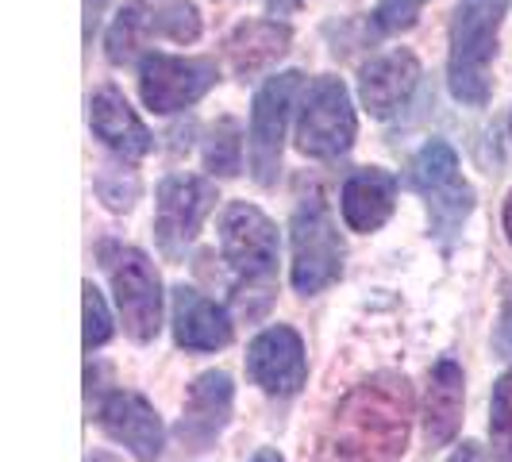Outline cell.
Returning <instances> with one entry per match:
<instances>
[{
  "label": "cell",
  "instance_id": "29",
  "mask_svg": "<svg viewBox=\"0 0 512 462\" xmlns=\"http://www.w3.org/2000/svg\"><path fill=\"white\" fill-rule=\"evenodd\" d=\"M289 8H297V0H270V12H274V16H285Z\"/></svg>",
  "mask_w": 512,
  "mask_h": 462
},
{
  "label": "cell",
  "instance_id": "6",
  "mask_svg": "<svg viewBox=\"0 0 512 462\" xmlns=\"http://www.w3.org/2000/svg\"><path fill=\"white\" fill-rule=\"evenodd\" d=\"M355 104L339 77H312L297 112V151L305 158H339L355 143Z\"/></svg>",
  "mask_w": 512,
  "mask_h": 462
},
{
  "label": "cell",
  "instance_id": "12",
  "mask_svg": "<svg viewBox=\"0 0 512 462\" xmlns=\"http://www.w3.org/2000/svg\"><path fill=\"white\" fill-rule=\"evenodd\" d=\"M247 374L251 382L270 397H293L301 393L308 378L305 343L289 324H274L258 332L247 347Z\"/></svg>",
  "mask_w": 512,
  "mask_h": 462
},
{
  "label": "cell",
  "instance_id": "10",
  "mask_svg": "<svg viewBox=\"0 0 512 462\" xmlns=\"http://www.w3.org/2000/svg\"><path fill=\"white\" fill-rule=\"evenodd\" d=\"M297 89H301V74L282 70V74H270L262 81L255 104H251V151H247V158H251V178L262 189H270L282 174V143Z\"/></svg>",
  "mask_w": 512,
  "mask_h": 462
},
{
  "label": "cell",
  "instance_id": "24",
  "mask_svg": "<svg viewBox=\"0 0 512 462\" xmlns=\"http://www.w3.org/2000/svg\"><path fill=\"white\" fill-rule=\"evenodd\" d=\"M112 339V316L104 305L101 289L93 282H85V351L93 355L97 347H104Z\"/></svg>",
  "mask_w": 512,
  "mask_h": 462
},
{
  "label": "cell",
  "instance_id": "19",
  "mask_svg": "<svg viewBox=\"0 0 512 462\" xmlns=\"http://www.w3.org/2000/svg\"><path fill=\"white\" fill-rule=\"evenodd\" d=\"M343 220L351 231H378L393 216V201H397V178L382 170V166H362L351 178L343 181Z\"/></svg>",
  "mask_w": 512,
  "mask_h": 462
},
{
  "label": "cell",
  "instance_id": "3",
  "mask_svg": "<svg viewBox=\"0 0 512 462\" xmlns=\"http://www.w3.org/2000/svg\"><path fill=\"white\" fill-rule=\"evenodd\" d=\"M409 189H416L424 197L428 228L443 243V251H451L462 224L474 212V189H470V181L462 178L455 147L443 143V139L424 143L409 162Z\"/></svg>",
  "mask_w": 512,
  "mask_h": 462
},
{
  "label": "cell",
  "instance_id": "31",
  "mask_svg": "<svg viewBox=\"0 0 512 462\" xmlns=\"http://www.w3.org/2000/svg\"><path fill=\"white\" fill-rule=\"evenodd\" d=\"M501 220H505V239L512 243V193L505 197V216H501Z\"/></svg>",
  "mask_w": 512,
  "mask_h": 462
},
{
  "label": "cell",
  "instance_id": "23",
  "mask_svg": "<svg viewBox=\"0 0 512 462\" xmlns=\"http://www.w3.org/2000/svg\"><path fill=\"white\" fill-rule=\"evenodd\" d=\"M97 197L112 212H131L135 201H139V178L128 166H104L97 174Z\"/></svg>",
  "mask_w": 512,
  "mask_h": 462
},
{
  "label": "cell",
  "instance_id": "17",
  "mask_svg": "<svg viewBox=\"0 0 512 462\" xmlns=\"http://www.w3.org/2000/svg\"><path fill=\"white\" fill-rule=\"evenodd\" d=\"M89 128L104 147L120 158H143L154 151V135L147 124L135 116V108L124 101L120 89H97L89 97Z\"/></svg>",
  "mask_w": 512,
  "mask_h": 462
},
{
  "label": "cell",
  "instance_id": "5",
  "mask_svg": "<svg viewBox=\"0 0 512 462\" xmlns=\"http://www.w3.org/2000/svg\"><path fill=\"white\" fill-rule=\"evenodd\" d=\"M97 262L112 282L116 305L124 316V332L135 343H151L162 328V278L154 270V262L131 243L104 239L97 247Z\"/></svg>",
  "mask_w": 512,
  "mask_h": 462
},
{
  "label": "cell",
  "instance_id": "13",
  "mask_svg": "<svg viewBox=\"0 0 512 462\" xmlns=\"http://www.w3.org/2000/svg\"><path fill=\"white\" fill-rule=\"evenodd\" d=\"M97 424L104 428V436L120 447H128L139 462H158L162 459V420L147 397L131 393V389H116L108 393L97 409Z\"/></svg>",
  "mask_w": 512,
  "mask_h": 462
},
{
  "label": "cell",
  "instance_id": "28",
  "mask_svg": "<svg viewBox=\"0 0 512 462\" xmlns=\"http://www.w3.org/2000/svg\"><path fill=\"white\" fill-rule=\"evenodd\" d=\"M447 462H486V451H482L474 439H466V443H459V447L451 451V459Z\"/></svg>",
  "mask_w": 512,
  "mask_h": 462
},
{
  "label": "cell",
  "instance_id": "9",
  "mask_svg": "<svg viewBox=\"0 0 512 462\" xmlns=\"http://www.w3.org/2000/svg\"><path fill=\"white\" fill-rule=\"evenodd\" d=\"M216 185L197 174H170L154 197V239L166 258H181L216 208Z\"/></svg>",
  "mask_w": 512,
  "mask_h": 462
},
{
  "label": "cell",
  "instance_id": "2",
  "mask_svg": "<svg viewBox=\"0 0 512 462\" xmlns=\"http://www.w3.org/2000/svg\"><path fill=\"white\" fill-rule=\"evenodd\" d=\"M509 0H459L447 39V85L455 101L482 108L489 101V66L497 58V31Z\"/></svg>",
  "mask_w": 512,
  "mask_h": 462
},
{
  "label": "cell",
  "instance_id": "26",
  "mask_svg": "<svg viewBox=\"0 0 512 462\" xmlns=\"http://www.w3.org/2000/svg\"><path fill=\"white\" fill-rule=\"evenodd\" d=\"M493 351H497V359L512 362V301H505L501 316H497V328H493Z\"/></svg>",
  "mask_w": 512,
  "mask_h": 462
},
{
  "label": "cell",
  "instance_id": "7",
  "mask_svg": "<svg viewBox=\"0 0 512 462\" xmlns=\"http://www.w3.org/2000/svg\"><path fill=\"white\" fill-rule=\"evenodd\" d=\"M154 35L162 39H174V43H193L201 35V12L185 0H131L116 12V20L108 27V39H104V51L112 66H128L135 54L151 43Z\"/></svg>",
  "mask_w": 512,
  "mask_h": 462
},
{
  "label": "cell",
  "instance_id": "30",
  "mask_svg": "<svg viewBox=\"0 0 512 462\" xmlns=\"http://www.w3.org/2000/svg\"><path fill=\"white\" fill-rule=\"evenodd\" d=\"M251 462H285L278 451H270V447H262V451H255V459Z\"/></svg>",
  "mask_w": 512,
  "mask_h": 462
},
{
  "label": "cell",
  "instance_id": "32",
  "mask_svg": "<svg viewBox=\"0 0 512 462\" xmlns=\"http://www.w3.org/2000/svg\"><path fill=\"white\" fill-rule=\"evenodd\" d=\"M89 462H112V459H108V455H93Z\"/></svg>",
  "mask_w": 512,
  "mask_h": 462
},
{
  "label": "cell",
  "instance_id": "15",
  "mask_svg": "<svg viewBox=\"0 0 512 462\" xmlns=\"http://www.w3.org/2000/svg\"><path fill=\"white\" fill-rule=\"evenodd\" d=\"M420 85V62L409 51H389L378 54L362 66L359 74V101L374 120H389L397 116L405 104L412 101Z\"/></svg>",
  "mask_w": 512,
  "mask_h": 462
},
{
  "label": "cell",
  "instance_id": "4",
  "mask_svg": "<svg viewBox=\"0 0 512 462\" xmlns=\"http://www.w3.org/2000/svg\"><path fill=\"white\" fill-rule=\"evenodd\" d=\"M289 243H293L289 282L301 297L324 293L328 285L339 282L347 247H343V235H339L332 208L320 193H308L297 201L293 220H289Z\"/></svg>",
  "mask_w": 512,
  "mask_h": 462
},
{
  "label": "cell",
  "instance_id": "14",
  "mask_svg": "<svg viewBox=\"0 0 512 462\" xmlns=\"http://www.w3.org/2000/svg\"><path fill=\"white\" fill-rule=\"evenodd\" d=\"M231 401H235V385H231V378L224 370H205L201 378H193L178 428H174L181 447L185 451H205V447H212L220 439V432L228 428Z\"/></svg>",
  "mask_w": 512,
  "mask_h": 462
},
{
  "label": "cell",
  "instance_id": "11",
  "mask_svg": "<svg viewBox=\"0 0 512 462\" xmlns=\"http://www.w3.org/2000/svg\"><path fill=\"white\" fill-rule=\"evenodd\" d=\"M216 81H220V66L212 58L147 54L139 62V97L158 116H170V112L197 104Z\"/></svg>",
  "mask_w": 512,
  "mask_h": 462
},
{
  "label": "cell",
  "instance_id": "16",
  "mask_svg": "<svg viewBox=\"0 0 512 462\" xmlns=\"http://www.w3.org/2000/svg\"><path fill=\"white\" fill-rule=\"evenodd\" d=\"M170 324H174V343L181 351H220L231 343L228 312L197 293L193 285H178L170 293Z\"/></svg>",
  "mask_w": 512,
  "mask_h": 462
},
{
  "label": "cell",
  "instance_id": "18",
  "mask_svg": "<svg viewBox=\"0 0 512 462\" xmlns=\"http://www.w3.org/2000/svg\"><path fill=\"white\" fill-rule=\"evenodd\" d=\"M462 401H466V374L455 359H439L428 370V393H424V443L447 447L462 424Z\"/></svg>",
  "mask_w": 512,
  "mask_h": 462
},
{
  "label": "cell",
  "instance_id": "20",
  "mask_svg": "<svg viewBox=\"0 0 512 462\" xmlns=\"http://www.w3.org/2000/svg\"><path fill=\"white\" fill-rule=\"evenodd\" d=\"M289 43H293V31L278 20H247L224 39V54L239 77H255L270 70L289 51Z\"/></svg>",
  "mask_w": 512,
  "mask_h": 462
},
{
  "label": "cell",
  "instance_id": "27",
  "mask_svg": "<svg viewBox=\"0 0 512 462\" xmlns=\"http://www.w3.org/2000/svg\"><path fill=\"white\" fill-rule=\"evenodd\" d=\"M108 0H85V43H93V31L101 24V12Z\"/></svg>",
  "mask_w": 512,
  "mask_h": 462
},
{
  "label": "cell",
  "instance_id": "21",
  "mask_svg": "<svg viewBox=\"0 0 512 462\" xmlns=\"http://www.w3.org/2000/svg\"><path fill=\"white\" fill-rule=\"evenodd\" d=\"M243 166V139H239V124L235 120H216L205 139V170L216 178H235Z\"/></svg>",
  "mask_w": 512,
  "mask_h": 462
},
{
  "label": "cell",
  "instance_id": "25",
  "mask_svg": "<svg viewBox=\"0 0 512 462\" xmlns=\"http://www.w3.org/2000/svg\"><path fill=\"white\" fill-rule=\"evenodd\" d=\"M424 4H428V0H378V8H374V24H378V31H385V35L409 31V27L420 20Z\"/></svg>",
  "mask_w": 512,
  "mask_h": 462
},
{
  "label": "cell",
  "instance_id": "8",
  "mask_svg": "<svg viewBox=\"0 0 512 462\" xmlns=\"http://www.w3.org/2000/svg\"><path fill=\"white\" fill-rule=\"evenodd\" d=\"M278 228L262 208L231 201L220 216V255L243 285H266L278 270Z\"/></svg>",
  "mask_w": 512,
  "mask_h": 462
},
{
  "label": "cell",
  "instance_id": "1",
  "mask_svg": "<svg viewBox=\"0 0 512 462\" xmlns=\"http://www.w3.org/2000/svg\"><path fill=\"white\" fill-rule=\"evenodd\" d=\"M412 432V385L397 370L362 378L328 416L316 462H401Z\"/></svg>",
  "mask_w": 512,
  "mask_h": 462
},
{
  "label": "cell",
  "instance_id": "22",
  "mask_svg": "<svg viewBox=\"0 0 512 462\" xmlns=\"http://www.w3.org/2000/svg\"><path fill=\"white\" fill-rule=\"evenodd\" d=\"M489 439H493V459L512 462V370L501 374L489 397Z\"/></svg>",
  "mask_w": 512,
  "mask_h": 462
}]
</instances>
